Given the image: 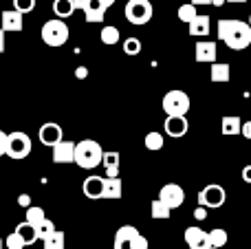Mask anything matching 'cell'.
Segmentation results:
<instances>
[{"label": "cell", "mask_w": 251, "mask_h": 249, "mask_svg": "<svg viewBox=\"0 0 251 249\" xmlns=\"http://www.w3.org/2000/svg\"><path fill=\"white\" fill-rule=\"evenodd\" d=\"M218 40L225 42L231 51H245L251 44V29L243 20L223 18L218 20Z\"/></svg>", "instance_id": "6da1fadb"}, {"label": "cell", "mask_w": 251, "mask_h": 249, "mask_svg": "<svg viewBox=\"0 0 251 249\" xmlns=\"http://www.w3.org/2000/svg\"><path fill=\"white\" fill-rule=\"evenodd\" d=\"M104 150H101L100 141L95 139H84L79 144H75V154H73V163H77L84 170H93L101 163Z\"/></svg>", "instance_id": "7a4b0ae2"}, {"label": "cell", "mask_w": 251, "mask_h": 249, "mask_svg": "<svg viewBox=\"0 0 251 249\" xmlns=\"http://www.w3.org/2000/svg\"><path fill=\"white\" fill-rule=\"evenodd\" d=\"M40 35H42V42L47 44V47H64L66 42H69V25H66L64 20H57V18H53V20H47L42 25V31H40Z\"/></svg>", "instance_id": "3957f363"}, {"label": "cell", "mask_w": 251, "mask_h": 249, "mask_svg": "<svg viewBox=\"0 0 251 249\" xmlns=\"http://www.w3.org/2000/svg\"><path fill=\"white\" fill-rule=\"evenodd\" d=\"M124 16L130 25L143 26L152 20L154 16V7H152L150 0H128L124 7Z\"/></svg>", "instance_id": "277c9868"}, {"label": "cell", "mask_w": 251, "mask_h": 249, "mask_svg": "<svg viewBox=\"0 0 251 249\" xmlns=\"http://www.w3.org/2000/svg\"><path fill=\"white\" fill-rule=\"evenodd\" d=\"M163 110H165V117H185L187 110H190V95L185 91H168L163 95Z\"/></svg>", "instance_id": "5b68a950"}, {"label": "cell", "mask_w": 251, "mask_h": 249, "mask_svg": "<svg viewBox=\"0 0 251 249\" xmlns=\"http://www.w3.org/2000/svg\"><path fill=\"white\" fill-rule=\"evenodd\" d=\"M31 137L26 135V132L22 130H16V132H9L7 135V157L9 159H16V161H20V159H26L31 154Z\"/></svg>", "instance_id": "8992f818"}, {"label": "cell", "mask_w": 251, "mask_h": 249, "mask_svg": "<svg viewBox=\"0 0 251 249\" xmlns=\"http://www.w3.org/2000/svg\"><path fill=\"white\" fill-rule=\"evenodd\" d=\"M225 201H227V192H225V188L218 183L205 185V188L199 192V205L205 207V210H207V207L216 210V207L225 205Z\"/></svg>", "instance_id": "52a82bcc"}, {"label": "cell", "mask_w": 251, "mask_h": 249, "mask_svg": "<svg viewBox=\"0 0 251 249\" xmlns=\"http://www.w3.org/2000/svg\"><path fill=\"white\" fill-rule=\"evenodd\" d=\"M75 9H82L84 16H86V22L95 25V22H104L106 16V7L100 2V0H73Z\"/></svg>", "instance_id": "ba28073f"}, {"label": "cell", "mask_w": 251, "mask_h": 249, "mask_svg": "<svg viewBox=\"0 0 251 249\" xmlns=\"http://www.w3.org/2000/svg\"><path fill=\"white\" fill-rule=\"evenodd\" d=\"M159 201L165 203L170 210H176V207H181L183 201H185V192H183V188L178 183H165L163 188L159 190Z\"/></svg>", "instance_id": "9c48e42d"}, {"label": "cell", "mask_w": 251, "mask_h": 249, "mask_svg": "<svg viewBox=\"0 0 251 249\" xmlns=\"http://www.w3.org/2000/svg\"><path fill=\"white\" fill-rule=\"evenodd\" d=\"M218 57L216 53V42H209V40H199L194 47V60L199 64H214Z\"/></svg>", "instance_id": "30bf717a"}, {"label": "cell", "mask_w": 251, "mask_h": 249, "mask_svg": "<svg viewBox=\"0 0 251 249\" xmlns=\"http://www.w3.org/2000/svg\"><path fill=\"white\" fill-rule=\"evenodd\" d=\"M38 137H40V141H42V146H49V148H53L55 144H60V141H62L64 132H62L60 124L49 122V124H44V126L40 128Z\"/></svg>", "instance_id": "8fae6325"}, {"label": "cell", "mask_w": 251, "mask_h": 249, "mask_svg": "<svg viewBox=\"0 0 251 249\" xmlns=\"http://www.w3.org/2000/svg\"><path fill=\"white\" fill-rule=\"evenodd\" d=\"M163 128H165V132H168V137L181 139V137H185L187 130H190V122H187V117H165Z\"/></svg>", "instance_id": "7c38bea8"}, {"label": "cell", "mask_w": 251, "mask_h": 249, "mask_svg": "<svg viewBox=\"0 0 251 249\" xmlns=\"http://www.w3.org/2000/svg\"><path fill=\"white\" fill-rule=\"evenodd\" d=\"M0 29L7 33V31H13V33H18V31H22V26H25V18H22V13H18L16 9H7V11H2V16H0Z\"/></svg>", "instance_id": "4fadbf2b"}, {"label": "cell", "mask_w": 251, "mask_h": 249, "mask_svg": "<svg viewBox=\"0 0 251 249\" xmlns=\"http://www.w3.org/2000/svg\"><path fill=\"white\" fill-rule=\"evenodd\" d=\"M139 229L132 227V225H124V227L117 229V234H115V249H130L134 243V238L139 236Z\"/></svg>", "instance_id": "5bb4252c"}, {"label": "cell", "mask_w": 251, "mask_h": 249, "mask_svg": "<svg viewBox=\"0 0 251 249\" xmlns=\"http://www.w3.org/2000/svg\"><path fill=\"white\" fill-rule=\"evenodd\" d=\"M75 154V144L73 141H64L53 146V163H73Z\"/></svg>", "instance_id": "9a60e30c"}, {"label": "cell", "mask_w": 251, "mask_h": 249, "mask_svg": "<svg viewBox=\"0 0 251 249\" xmlns=\"http://www.w3.org/2000/svg\"><path fill=\"white\" fill-rule=\"evenodd\" d=\"M187 29H190V35H196V38H203L205 40V35H209V31H212V20H209V16H196L194 20L187 25Z\"/></svg>", "instance_id": "2e32d148"}, {"label": "cell", "mask_w": 251, "mask_h": 249, "mask_svg": "<svg viewBox=\"0 0 251 249\" xmlns=\"http://www.w3.org/2000/svg\"><path fill=\"white\" fill-rule=\"evenodd\" d=\"M84 194H86V199H93V201H97V199H101V192H104V176H88V179H84V185H82Z\"/></svg>", "instance_id": "e0dca14e"}, {"label": "cell", "mask_w": 251, "mask_h": 249, "mask_svg": "<svg viewBox=\"0 0 251 249\" xmlns=\"http://www.w3.org/2000/svg\"><path fill=\"white\" fill-rule=\"evenodd\" d=\"M209 79L214 84H227L231 79V66L227 62H214L209 69Z\"/></svg>", "instance_id": "ac0fdd59"}, {"label": "cell", "mask_w": 251, "mask_h": 249, "mask_svg": "<svg viewBox=\"0 0 251 249\" xmlns=\"http://www.w3.org/2000/svg\"><path fill=\"white\" fill-rule=\"evenodd\" d=\"M122 192H124V183L119 176H115V179H106L104 176V192H101V199L117 201V199H122Z\"/></svg>", "instance_id": "d6986e66"}, {"label": "cell", "mask_w": 251, "mask_h": 249, "mask_svg": "<svg viewBox=\"0 0 251 249\" xmlns=\"http://www.w3.org/2000/svg\"><path fill=\"white\" fill-rule=\"evenodd\" d=\"M240 128H243V122H240L238 115H225V117L221 119V132L225 137L240 135Z\"/></svg>", "instance_id": "ffe728a7"}, {"label": "cell", "mask_w": 251, "mask_h": 249, "mask_svg": "<svg viewBox=\"0 0 251 249\" xmlns=\"http://www.w3.org/2000/svg\"><path fill=\"white\" fill-rule=\"evenodd\" d=\"M185 243L190 249L203 247L207 243V232H203L201 227H187L185 229Z\"/></svg>", "instance_id": "44dd1931"}, {"label": "cell", "mask_w": 251, "mask_h": 249, "mask_svg": "<svg viewBox=\"0 0 251 249\" xmlns=\"http://www.w3.org/2000/svg\"><path fill=\"white\" fill-rule=\"evenodd\" d=\"M101 166L106 168V179H115V176H119V152H104V157H101Z\"/></svg>", "instance_id": "7402d4cb"}, {"label": "cell", "mask_w": 251, "mask_h": 249, "mask_svg": "<svg viewBox=\"0 0 251 249\" xmlns=\"http://www.w3.org/2000/svg\"><path fill=\"white\" fill-rule=\"evenodd\" d=\"M227 241H229V236H227L225 229H212V232H207V243H205V245L214 247V249H221V247L227 245Z\"/></svg>", "instance_id": "603a6c76"}, {"label": "cell", "mask_w": 251, "mask_h": 249, "mask_svg": "<svg viewBox=\"0 0 251 249\" xmlns=\"http://www.w3.org/2000/svg\"><path fill=\"white\" fill-rule=\"evenodd\" d=\"M75 7L73 0H53V13L57 16V20H64V18L73 16Z\"/></svg>", "instance_id": "cb8c5ba5"}, {"label": "cell", "mask_w": 251, "mask_h": 249, "mask_svg": "<svg viewBox=\"0 0 251 249\" xmlns=\"http://www.w3.org/2000/svg\"><path fill=\"white\" fill-rule=\"evenodd\" d=\"M44 219H47V216H44V210H42V207H38V205L26 207V221H25V223H29L33 229H38L40 225L44 223Z\"/></svg>", "instance_id": "d4e9b609"}, {"label": "cell", "mask_w": 251, "mask_h": 249, "mask_svg": "<svg viewBox=\"0 0 251 249\" xmlns=\"http://www.w3.org/2000/svg\"><path fill=\"white\" fill-rule=\"evenodd\" d=\"M42 243H44V249H64L66 236H64V232L55 229V232H51L47 238H42Z\"/></svg>", "instance_id": "484cf974"}, {"label": "cell", "mask_w": 251, "mask_h": 249, "mask_svg": "<svg viewBox=\"0 0 251 249\" xmlns=\"http://www.w3.org/2000/svg\"><path fill=\"white\" fill-rule=\"evenodd\" d=\"M163 144H165V137H163V132H156V130L148 132V135H146V139H143V146H146L148 150H152V152H156V150H161V148H163Z\"/></svg>", "instance_id": "4316f807"}, {"label": "cell", "mask_w": 251, "mask_h": 249, "mask_svg": "<svg viewBox=\"0 0 251 249\" xmlns=\"http://www.w3.org/2000/svg\"><path fill=\"white\" fill-rule=\"evenodd\" d=\"M16 234L22 238V243H25V245H33V243L38 241V232H35L29 223H20V225H18Z\"/></svg>", "instance_id": "83f0119b"}, {"label": "cell", "mask_w": 251, "mask_h": 249, "mask_svg": "<svg viewBox=\"0 0 251 249\" xmlns=\"http://www.w3.org/2000/svg\"><path fill=\"white\" fill-rule=\"evenodd\" d=\"M170 214H172V210H170L165 203H161L159 199H154V201H152V205H150V216H152V219L165 221V219H170Z\"/></svg>", "instance_id": "f1b7e54d"}, {"label": "cell", "mask_w": 251, "mask_h": 249, "mask_svg": "<svg viewBox=\"0 0 251 249\" xmlns=\"http://www.w3.org/2000/svg\"><path fill=\"white\" fill-rule=\"evenodd\" d=\"M196 16H199V9H196L192 2L181 4V7H178V20H181V22H185V25H190V22L194 20Z\"/></svg>", "instance_id": "f546056e"}, {"label": "cell", "mask_w": 251, "mask_h": 249, "mask_svg": "<svg viewBox=\"0 0 251 249\" xmlns=\"http://www.w3.org/2000/svg\"><path fill=\"white\" fill-rule=\"evenodd\" d=\"M100 35H101V42H104L106 47H113V44L119 42V29L117 26H104Z\"/></svg>", "instance_id": "4dcf8cb0"}, {"label": "cell", "mask_w": 251, "mask_h": 249, "mask_svg": "<svg viewBox=\"0 0 251 249\" xmlns=\"http://www.w3.org/2000/svg\"><path fill=\"white\" fill-rule=\"evenodd\" d=\"M124 53H126V55H130V57L139 55V53H141V40L128 38V40L124 42Z\"/></svg>", "instance_id": "1f68e13d"}, {"label": "cell", "mask_w": 251, "mask_h": 249, "mask_svg": "<svg viewBox=\"0 0 251 249\" xmlns=\"http://www.w3.org/2000/svg\"><path fill=\"white\" fill-rule=\"evenodd\" d=\"M13 9H16L18 13H31L35 9V0H13Z\"/></svg>", "instance_id": "d6a6232c"}, {"label": "cell", "mask_w": 251, "mask_h": 249, "mask_svg": "<svg viewBox=\"0 0 251 249\" xmlns=\"http://www.w3.org/2000/svg\"><path fill=\"white\" fill-rule=\"evenodd\" d=\"M2 243H4V247H7V249H25V247H26L25 243H22V238L18 236L16 232H11V234H9V236L4 238Z\"/></svg>", "instance_id": "836d02e7"}, {"label": "cell", "mask_w": 251, "mask_h": 249, "mask_svg": "<svg viewBox=\"0 0 251 249\" xmlns=\"http://www.w3.org/2000/svg\"><path fill=\"white\" fill-rule=\"evenodd\" d=\"M35 232H38V241H42V238H47L51 232H55V225H53V221L44 219V223L40 225V227L35 229Z\"/></svg>", "instance_id": "e575fe53"}, {"label": "cell", "mask_w": 251, "mask_h": 249, "mask_svg": "<svg viewBox=\"0 0 251 249\" xmlns=\"http://www.w3.org/2000/svg\"><path fill=\"white\" fill-rule=\"evenodd\" d=\"M148 247H150L148 238L143 236V234H139V236L134 238V243H132V247H130V249H148Z\"/></svg>", "instance_id": "d590c367"}, {"label": "cell", "mask_w": 251, "mask_h": 249, "mask_svg": "<svg viewBox=\"0 0 251 249\" xmlns=\"http://www.w3.org/2000/svg\"><path fill=\"white\" fill-rule=\"evenodd\" d=\"M7 152V132L0 130V157Z\"/></svg>", "instance_id": "8d00e7d4"}, {"label": "cell", "mask_w": 251, "mask_h": 249, "mask_svg": "<svg viewBox=\"0 0 251 249\" xmlns=\"http://www.w3.org/2000/svg\"><path fill=\"white\" fill-rule=\"evenodd\" d=\"M194 219H196V221H205V219H207V210L199 205V207L194 210Z\"/></svg>", "instance_id": "74e56055"}, {"label": "cell", "mask_w": 251, "mask_h": 249, "mask_svg": "<svg viewBox=\"0 0 251 249\" xmlns=\"http://www.w3.org/2000/svg\"><path fill=\"white\" fill-rule=\"evenodd\" d=\"M240 135H243L245 139L251 141V122H245L243 124V128H240Z\"/></svg>", "instance_id": "f35d334b"}, {"label": "cell", "mask_w": 251, "mask_h": 249, "mask_svg": "<svg viewBox=\"0 0 251 249\" xmlns=\"http://www.w3.org/2000/svg\"><path fill=\"white\" fill-rule=\"evenodd\" d=\"M75 77H77V79H86L88 77V69H86V66H77V69H75Z\"/></svg>", "instance_id": "ab89813d"}, {"label": "cell", "mask_w": 251, "mask_h": 249, "mask_svg": "<svg viewBox=\"0 0 251 249\" xmlns=\"http://www.w3.org/2000/svg\"><path fill=\"white\" fill-rule=\"evenodd\" d=\"M18 205L20 207H31V197L29 194H22V197L18 199Z\"/></svg>", "instance_id": "60d3db41"}, {"label": "cell", "mask_w": 251, "mask_h": 249, "mask_svg": "<svg viewBox=\"0 0 251 249\" xmlns=\"http://www.w3.org/2000/svg\"><path fill=\"white\" fill-rule=\"evenodd\" d=\"M243 181H245V183H251V166L243 168Z\"/></svg>", "instance_id": "b9f144b4"}, {"label": "cell", "mask_w": 251, "mask_h": 249, "mask_svg": "<svg viewBox=\"0 0 251 249\" xmlns=\"http://www.w3.org/2000/svg\"><path fill=\"white\" fill-rule=\"evenodd\" d=\"M194 7H205V4H212V0H192Z\"/></svg>", "instance_id": "7bdbcfd3"}, {"label": "cell", "mask_w": 251, "mask_h": 249, "mask_svg": "<svg viewBox=\"0 0 251 249\" xmlns=\"http://www.w3.org/2000/svg\"><path fill=\"white\" fill-rule=\"evenodd\" d=\"M4 51V31L0 29V53Z\"/></svg>", "instance_id": "ee69618b"}, {"label": "cell", "mask_w": 251, "mask_h": 249, "mask_svg": "<svg viewBox=\"0 0 251 249\" xmlns=\"http://www.w3.org/2000/svg\"><path fill=\"white\" fill-rule=\"evenodd\" d=\"M227 2V0H212V4H214V7H223V4H225Z\"/></svg>", "instance_id": "f6af8a7d"}, {"label": "cell", "mask_w": 251, "mask_h": 249, "mask_svg": "<svg viewBox=\"0 0 251 249\" xmlns=\"http://www.w3.org/2000/svg\"><path fill=\"white\" fill-rule=\"evenodd\" d=\"M100 2H101V4H104V7H106V9H108V7H110V4H115V0H100Z\"/></svg>", "instance_id": "bcb514c9"}, {"label": "cell", "mask_w": 251, "mask_h": 249, "mask_svg": "<svg viewBox=\"0 0 251 249\" xmlns=\"http://www.w3.org/2000/svg\"><path fill=\"white\" fill-rule=\"evenodd\" d=\"M227 2H234V4H238V2H240V4H243V2H247V0H227Z\"/></svg>", "instance_id": "7dc6e473"}, {"label": "cell", "mask_w": 251, "mask_h": 249, "mask_svg": "<svg viewBox=\"0 0 251 249\" xmlns=\"http://www.w3.org/2000/svg\"><path fill=\"white\" fill-rule=\"evenodd\" d=\"M196 249H214V247H207V245H203V247H196Z\"/></svg>", "instance_id": "c3c4849f"}, {"label": "cell", "mask_w": 251, "mask_h": 249, "mask_svg": "<svg viewBox=\"0 0 251 249\" xmlns=\"http://www.w3.org/2000/svg\"><path fill=\"white\" fill-rule=\"evenodd\" d=\"M247 25H249V29H251V13H249V22H247Z\"/></svg>", "instance_id": "681fc988"}, {"label": "cell", "mask_w": 251, "mask_h": 249, "mask_svg": "<svg viewBox=\"0 0 251 249\" xmlns=\"http://www.w3.org/2000/svg\"><path fill=\"white\" fill-rule=\"evenodd\" d=\"M0 249H4V243L2 241H0Z\"/></svg>", "instance_id": "f907efd6"}]
</instances>
